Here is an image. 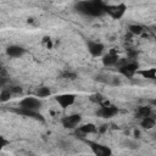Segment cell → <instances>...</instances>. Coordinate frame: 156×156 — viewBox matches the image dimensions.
Returning a JSON list of instances; mask_svg holds the SVG:
<instances>
[{"label": "cell", "instance_id": "obj_1", "mask_svg": "<svg viewBox=\"0 0 156 156\" xmlns=\"http://www.w3.org/2000/svg\"><path fill=\"white\" fill-rule=\"evenodd\" d=\"M77 9L85 13V15H90V16H98L101 15L105 11V6L100 0H90V1H82L77 5Z\"/></svg>", "mask_w": 156, "mask_h": 156}, {"label": "cell", "instance_id": "obj_2", "mask_svg": "<svg viewBox=\"0 0 156 156\" xmlns=\"http://www.w3.org/2000/svg\"><path fill=\"white\" fill-rule=\"evenodd\" d=\"M40 106H41V102H40V100L37 99V98H24V99L21 100V102H20V107H21V108L32 110V111H38Z\"/></svg>", "mask_w": 156, "mask_h": 156}, {"label": "cell", "instance_id": "obj_3", "mask_svg": "<svg viewBox=\"0 0 156 156\" xmlns=\"http://www.w3.org/2000/svg\"><path fill=\"white\" fill-rule=\"evenodd\" d=\"M136 71H138V63L136 62H124L119 68V72L128 78H132L136 73Z\"/></svg>", "mask_w": 156, "mask_h": 156}, {"label": "cell", "instance_id": "obj_4", "mask_svg": "<svg viewBox=\"0 0 156 156\" xmlns=\"http://www.w3.org/2000/svg\"><path fill=\"white\" fill-rule=\"evenodd\" d=\"M117 112H118L117 107L111 106L107 102V105H104L100 107V110L98 111V116L104 117V118H110V117H113L115 115H117Z\"/></svg>", "mask_w": 156, "mask_h": 156}, {"label": "cell", "instance_id": "obj_5", "mask_svg": "<svg viewBox=\"0 0 156 156\" xmlns=\"http://www.w3.org/2000/svg\"><path fill=\"white\" fill-rule=\"evenodd\" d=\"M87 46H88V51H89L93 56H95V57L102 55V52H104V45H102L101 43H99V41L89 40L88 44H87Z\"/></svg>", "mask_w": 156, "mask_h": 156}, {"label": "cell", "instance_id": "obj_6", "mask_svg": "<svg viewBox=\"0 0 156 156\" xmlns=\"http://www.w3.org/2000/svg\"><path fill=\"white\" fill-rule=\"evenodd\" d=\"M80 119L82 118H80L79 115H69V116H66L62 119V124L66 128H74L80 122Z\"/></svg>", "mask_w": 156, "mask_h": 156}, {"label": "cell", "instance_id": "obj_7", "mask_svg": "<svg viewBox=\"0 0 156 156\" xmlns=\"http://www.w3.org/2000/svg\"><path fill=\"white\" fill-rule=\"evenodd\" d=\"M105 11L108 12L113 18H119L124 11H126V6L124 5H116V6H108L105 7Z\"/></svg>", "mask_w": 156, "mask_h": 156}, {"label": "cell", "instance_id": "obj_8", "mask_svg": "<svg viewBox=\"0 0 156 156\" xmlns=\"http://www.w3.org/2000/svg\"><path fill=\"white\" fill-rule=\"evenodd\" d=\"M56 101L58 102V105L63 108L71 106L73 102H74V95L72 94H63V95H60L56 98Z\"/></svg>", "mask_w": 156, "mask_h": 156}, {"label": "cell", "instance_id": "obj_9", "mask_svg": "<svg viewBox=\"0 0 156 156\" xmlns=\"http://www.w3.org/2000/svg\"><path fill=\"white\" fill-rule=\"evenodd\" d=\"M117 62H118V55H117L116 51H110V52H107V54L104 56V58H102V63H104L105 66H108V67L115 66Z\"/></svg>", "mask_w": 156, "mask_h": 156}, {"label": "cell", "instance_id": "obj_10", "mask_svg": "<svg viewBox=\"0 0 156 156\" xmlns=\"http://www.w3.org/2000/svg\"><path fill=\"white\" fill-rule=\"evenodd\" d=\"M24 52H26V50L20 45H10L6 49V54L10 57H21Z\"/></svg>", "mask_w": 156, "mask_h": 156}, {"label": "cell", "instance_id": "obj_11", "mask_svg": "<svg viewBox=\"0 0 156 156\" xmlns=\"http://www.w3.org/2000/svg\"><path fill=\"white\" fill-rule=\"evenodd\" d=\"M91 149L94 151V154L99 155V156H107L111 155V150L107 146L104 145H99V144H91Z\"/></svg>", "mask_w": 156, "mask_h": 156}, {"label": "cell", "instance_id": "obj_12", "mask_svg": "<svg viewBox=\"0 0 156 156\" xmlns=\"http://www.w3.org/2000/svg\"><path fill=\"white\" fill-rule=\"evenodd\" d=\"M140 126H141L144 129H151V128H154V127H155V119H154L151 116L144 117V118H141Z\"/></svg>", "mask_w": 156, "mask_h": 156}, {"label": "cell", "instance_id": "obj_13", "mask_svg": "<svg viewBox=\"0 0 156 156\" xmlns=\"http://www.w3.org/2000/svg\"><path fill=\"white\" fill-rule=\"evenodd\" d=\"M136 116L140 117V118L151 116V108L149 106H140V107L136 108Z\"/></svg>", "mask_w": 156, "mask_h": 156}, {"label": "cell", "instance_id": "obj_14", "mask_svg": "<svg viewBox=\"0 0 156 156\" xmlns=\"http://www.w3.org/2000/svg\"><path fill=\"white\" fill-rule=\"evenodd\" d=\"M78 129H79V132L83 133V134H91V133H95V132L98 130V128H96L94 124H91V123L84 124V126L79 127Z\"/></svg>", "mask_w": 156, "mask_h": 156}, {"label": "cell", "instance_id": "obj_15", "mask_svg": "<svg viewBox=\"0 0 156 156\" xmlns=\"http://www.w3.org/2000/svg\"><path fill=\"white\" fill-rule=\"evenodd\" d=\"M35 95H37V98H48L51 95V90L48 87H40V88H38Z\"/></svg>", "mask_w": 156, "mask_h": 156}, {"label": "cell", "instance_id": "obj_16", "mask_svg": "<svg viewBox=\"0 0 156 156\" xmlns=\"http://www.w3.org/2000/svg\"><path fill=\"white\" fill-rule=\"evenodd\" d=\"M128 29H129V32H130L132 34H134V35H140V34L144 32V29H143V27H141L140 24H130V26L128 27Z\"/></svg>", "mask_w": 156, "mask_h": 156}, {"label": "cell", "instance_id": "obj_17", "mask_svg": "<svg viewBox=\"0 0 156 156\" xmlns=\"http://www.w3.org/2000/svg\"><path fill=\"white\" fill-rule=\"evenodd\" d=\"M140 74L144 77V78H149V79H155V74H156V71L155 68H150V69H146V71H141Z\"/></svg>", "mask_w": 156, "mask_h": 156}, {"label": "cell", "instance_id": "obj_18", "mask_svg": "<svg viewBox=\"0 0 156 156\" xmlns=\"http://www.w3.org/2000/svg\"><path fill=\"white\" fill-rule=\"evenodd\" d=\"M11 95H12V91H11L10 89H4V90L0 93V101H1V102H5V101L10 100Z\"/></svg>", "mask_w": 156, "mask_h": 156}, {"label": "cell", "instance_id": "obj_19", "mask_svg": "<svg viewBox=\"0 0 156 156\" xmlns=\"http://www.w3.org/2000/svg\"><path fill=\"white\" fill-rule=\"evenodd\" d=\"M93 100H94V101H98V102H101V101L104 100V98H102L101 94H95V95L93 96Z\"/></svg>", "mask_w": 156, "mask_h": 156}, {"label": "cell", "instance_id": "obj_20", "mask_svg": "<svg viewBox=\"0 0 156 156\" xmlns=\"http://www.w3.org/2000/svg\"><path fill=\"white\" fill-rule=\"evenodd\" d=\"M65 78H69V79H74L76 78V73H71V72H66L63 74Z\"/></svg>", "mask_w": 156, "mask_h": 156}, {"label": "cell", "instance_id": "obj_21", "mask_svg": "<svg viewBox=\"0 0 156 156\" xmlns=\"http://www.w3.org/2000/svg\"><path fill=\"white\" fill-rule=\"evenodd\" d=\"M6 144H7V140H6V139H4L2 136H0V150H1Z\"/></svg>", "mask_w": 156, "mask_h": 156}]
</instances>
